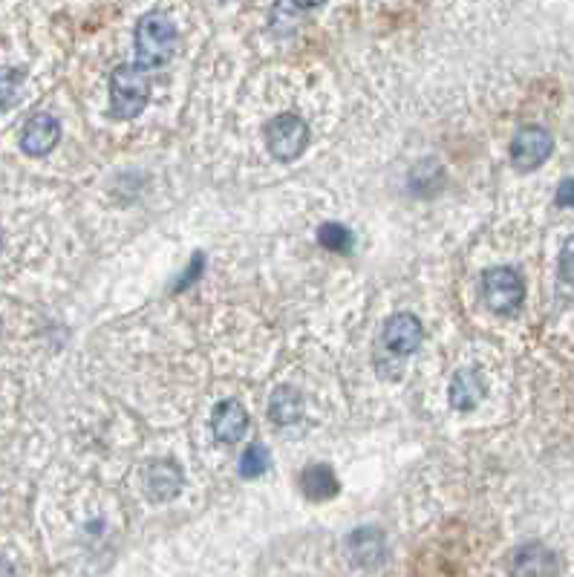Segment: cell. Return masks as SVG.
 <instances>
[{
  "label": "cell",
  "instance_id": "18",
  "mask_svg": "<svg viewBox=\"0 0 574 577\" xmlns=\"http://www.w3.org/2000/svg\"><path fill=\"white\" fill-rule=\"evenodd\" d=\"M560 275H563V280L574 283V237H569L560 251Z\"/></svg>",
  "mask_w": 574,
  "mask_h": 577
},
{
  "label": "cell",
  "instance_id": "3",
  "mask_svg": "<svg viewBox=\"0 0 574 577\" xmlns=\"http://www.w3.org/2000/svg\"><path fill=\"white\" fill-rule=\"evenodd\" d=\"M482 298L488 303L491 312L497 315H508L517 312L525 298L523 277L517 275V269L511 266H497L482 277Z\"/></svg>",
  "mask_w": 574,
  "mask_h": 577
},
{
  "label": "cell",
  "instance_id": "11",
  "mask_svg": "<svg viewBox=\"0 0 574 577\" xmlns=\"http://www.w3.org/2000/svg\"><path fill=\"white\" fill-rule=\"evenodd\" d=\"M338 477H335V471L332 468H326V465H309L303 474H300V491H303V497L312 502H324L332 500L335 494H338Z\"/></svg>",
  "mask_w": 574,
  "mask_h": 577
},
{
  "label": "cell",
  "instance_id": "9",
  "mask_svg": "<svg viewBox=\"0 0 574 577\" xmlns=\"http://www.w3.org/2000/svg\"><path fill=\"white\" fill-rule=\"evenodd\" d=\"M211 430H214V436L220 439V442H237V439H243L246 436V430H249V413L243 410V404L234 402V399H225L214 407V413H211Z\"/></svg>",
  "mask_w": 574,
  "mask_h": 577
},
{
  "label": "cell",
  "instance_id": "2",
  "mask_svg": "<svg viewBox=\"0 0 574 577\" xmlns=\"http://www.w3.org/2000/svg\"><path fill=\"white\" fill-rule=\"evenodd\" d=\"M150 96V81L142 67L125 64L110 76V110L116 119H136Z\"/></svg>",
  "mask_w": 574,
  "mask_h": 577
},
{
  "label": "cell",
  "instance_id": "10",
  "mask_svg": "<svg viewBox=\"0 0 574 577\" xmlns=\"http://www.w3.org/2000/svg\"><path fill=\"white\" fill-rule=\"evenodd\" d=\"M482 396H485V381L476 367L459 370L450 381V404L456 410H474L476 404L482 402Z\"/></svg>",
  "mask_w": 574,
  "mask_h": 577
},
{
  "label": "cell",
  "instance_id": "21",
  "mask_svg": "<svg viewBox=\"0 0 574 577\" xmlns=\"http://www.w3.org/2000/svg\"><path fill=\"white\" fill-rule=\"evenodd\" d=\"M0 577H12V563L0 554Z\"/></svg>",
  "mask_w": 574,
  "mask_h": 577
},
{
  "label": "cell",
  "instance_id": "19",
  "mask_svg": "<svg viewBox=\"0 0 574 577\" xmlns=\"http://www.w3.org/2000/svg\"><path fill=\"white\" fill-rule=\"evenodd\" d=\"M202 266H205V257L202 254H194V260H191V269H185V275H182V280L176 283V292H182L185 286H191L197 277H200Z\"/></svg>",
  "mask_w": 574,
  "mask_h": 577
},
{
  "label": "cell",
  "instance_id": "14",
  "mask_svg": "<svg viewBox=\"0 0 574 577\" xmlns=\"http://www.w3.org/2000/svg\"><path fill=\"white\" fill-rule=\"evenodd\" d=\"M303 413V402H300L298 390L292 387H277L269 399V416L275 425H295Z\"/></svg>",
  "mask_w": 574,
  "mask_h": 577
},
{
  "label": "cell",
  "instance_id": "7",
  "mask_svg": "<svg viewBox=\"0 0 574 577\" xmlns=\"http://www.w3.org/2000/svg\"><path fill=\"white\" fill-rule=\"evenodd\" d=\"M61 139V125L58 119L50 113H35L29 122H26L24 133H21V148L29 156H44L50 153Z\"/></svg>",
  "mask_w": 574,
  "mask_h": 577
},
{
  "label": "cell",
  "instance_id": "20",
  "mask_svg": "<svg viewBox=\"0 0 574 577\" xmlns=\"http://www.w3.org/2000/svg\"><path fill=\"white\" fill-rule=\"evenodd\" d=\"M554 202H557L560 208H574V179H563V182H560V188H557V194H554Z\"/></svg>",
  "mask_w": 574,
  "mask_h": 577
},
{
  "label": "cell",
  "instance_id": "4",
  "mask_svg": "<svg viewBox=\"0 0 574 577\" xmlns=\"http://www.w3.org/2000/svg\"><path fill=\"white\" fill-rule=\"evenodd\" d=\"M306 142H309V127L303 125V119L295 113H280L266 127V145L280 162L298 159L306 148Z\"/></svg>",
  "mask_w": 574,
  "mask_h": 577
},
{
  "label": "cell",
  "instance_id": "6",
  "mask_svg": "<svg viewBox=\"0 0 574 577\" xmlns=\"http://www.w3.org/2000/svg\"><path fill=\"white\" fill-rule=\"evenodd\" d=\"M381 341H384V347L393 355H413V352L419 350V344H422V324H419V318L410 315V312L393 315L384 324V329H381Z\"/></svg>",
  "mask_w": 574,
  "mask_h": 577
},
{
  "label": "cell",
  "instance_id": "17",
  "mask_svg": "<svg viewBox=\"0 0 574 577\" xmlns=\"http://www.w3.org/2000/svg\"><path fill=\"white\" fill-rule=\"evenodd\" d=\"M318 243L329 251H338V254H347L352 249V234L350 228L338 226V223H326L318 228Z\"/></svg>",
  "mask_w": 574,
  "mask_h": 577
},
{
  "label": "cell",
  "instance_id": "12",
  "mask_svg": "<svg viewBox=\"0 0 574 577\" xmlns=\"http://www.w3.org/2000/svg\"><path fill=\"white\" fill-rule=\"evenodd\" d=\"M347 549L358 566H378L384 560V537L375 528H358L350 534Z\"/></svg>",
  "mask_w": 574,
  "mask_h": 577
},
{
  "label": "cell",
  "instance_id": "5",
  "mask_svg": "<svg viewBox=\"0 0 574 577\" xmlns=\"http://www.w3.org/2000/svg\"><path fill=\"white\" fill-rule=\"evenodd\" d=\"M551 151H554V139H551V133L546 127H520V133L511 142V162L520 171H534V168H540L549 159Z\"/></svg>",
  "mask_w": 574,
  "mask_h": 577
},
{
  "label": "cell",
  "instance_id": "8",
  "mask_svg": "<svg viewBox=\"0 0 574 577\" xmlns=\"http://www.w3.org/2000/svg\"><path fill=\"white\" fill-rule=\"evenodd\" d=\"M145 485L150 500L171 502L182 491V468L174 459H156L145 468Z\"/></svg>",
  "mask_w": 574,
  "mask_h": 577
},
{
  "label": "cell",
  "instance_id": "16",
  "mask_svg": "<svg viewBox=\"0 0 574 577\" xmlns=\"http://www.w3.org/2000/svg\"><path fill=\"white\" fill-rule=\"evenodd\" d=\"M269 468V451L263 445H249L243 456H240V477L257 479L266 474Z\"/></svg>",
  "mask_w": 574,
  "mask_h": 577
},
{
  "label": "cell",
  "instance_id": "1",
  "mask_svg": "<svg viewBox=\"0 0 574 577\" xmlns=\"http://www.w3.org/2000/svg\"><path fill=\"white\" fill-rule=\"evenodd\" d=\"M179 35L174 21L162 12H148L136 26V58L139 67H165L174 58Z\"/></svg>",
  "mask_w": 574,
  "mask_h": 577
},
{
  "label": "cell",
  "instance_id": "15",
  "mask_svg": "<svg viewBox=\"0 0 574 577\" xmlns=\"http://www.w3.org/2000/svg\"><path fill=\"white\" fill-rule=\"evenodd\" d=\"M26 73L21 67H0V110H12L24 93Z\"/></svg>",
  "mask_w": 574,
  "mask_h": 577
},
{
  "label": "cell",
  "instance_id": "22",
  "mask_svg": "<svg viewBox=\"0 0 574 577\" xmlns=\"http://www.w3.org/2000/svg\"><path fill=\"white\" fill-rule=\"evenodd\" d=\"M0 249H3V234H0Z\"/></svg>",
  "mask_w": 574,
  "mask_h": 577
},
{
  "label": "cell",
  "instance_id": "13",
  "mask_svg": "<svg viewBox=\"0 0 574 577\" xmlns=\"http://www.w3.org/2000/svg\"><path fill=\"white\" fill-rule=\"evenodd\" d=\"M517 577H551L554 572V557L543 546H525L514 560Z\"/></svg>",
  "mask_w": 574,
  "mask_h": 577
}]
</instances>
